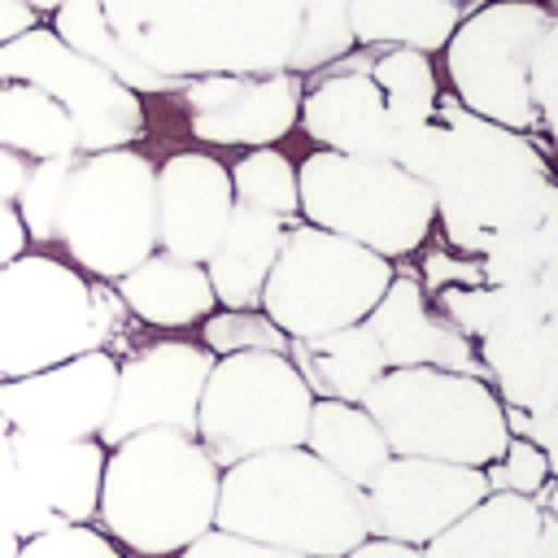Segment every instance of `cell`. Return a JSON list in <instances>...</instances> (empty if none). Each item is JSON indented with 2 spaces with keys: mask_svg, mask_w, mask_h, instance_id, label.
<instances>
[{
  "mask_svg": "<svg viewBox=\"0 0 558 558\" xmlns=\"http://www.w3.org/2000/svg\"><path fill=\"white\" fill-rule=\"evenodd\" d=\"M174 558H305V554H288V549H275V545H262V541H248V536L209 527L205 536H196Z\"/></svg>",
  "mask_w": 558,
  "mask_h": 558,
  "instance_id": "cell-38",
  "label": "cell"
},
{
  "mask_svg": "<svg viewBox=\"0 0 558 558\" xmlns=\"http://www.w3.org/2000/svg\"><path fill=\"white\" fill-rule=\"evenodd\" d=\"M527 96L536 109V135L549 140V153H558V17H549L545 35L532 48Z\"/></svg>",
  "mask_w": 558,
  "mask_h": 558,
  "instance_id": "cell-34",
  "label": "cell"
},
{
  "mask_svg": "<svg viewBox=\"0 0 558 558\" xmlns=\"http://www.w3.org/2000/svg\"><path fill=\"white\" fill-rule=\"evenodd\" d=\"M423 558H558V510L545 497L488 493L427 541Z\"/></svg>",
  "mask_w": 558,
  "mask_h": 558,
  "instance_id": "cell-20",
  "label": "cell"
},
{
  "mask_svg": "<svg viewBox=\"0 0 558 558\" xmlns=\"http://www.w3.org/2000/svg\"><path fill=\"white\" fill-rule=\"evenodd\" d=\"M392 161L432 192L436 227L453 253H484L501 235L536 231L558 179L541 135L484 122L449 92L423 126L397 140Z\"/></svg>",
  "mask_w": 558,
  "mask_h": 558,
  "instance_id": "cell-1",
  "label": "cell"
},
{
  "mask_svg": "<svg viewBox=\"0 0 558 558\" xmlns=\"http://www.w3.org/2000/svg\"><path fill=\"white\" fill-rule=\"evenodd\" d=\"M541 240H545V248H549V262L558 266V179H554V196H549V209H545V218H541Z\"/></svg>",
  "mask_w": 558,
  "mask_h": 558,
  "instance_id": "cell-43",
  "label": "cell"
},
{
  "mask_svg": "<svg viewBox=\"0 0 558 558\" xmlns=\"http://www.w3.org/2000/svg\"><path fill=\"white\" fill-rule=\"evenodd\" d=\"M344 558H423V549H418V545H405V541H392V536L366 532Z\"/></svg>",
  "mask_w": 558,
  "mask_h": 558,
  "instance_id": "cell-39",
  "label": "cell"
},
{
  "mask_svg": "<svg viewBox=\"0 0 558 558\" xmlns=\"http://www.w3.org/2000/svg\"><path fill=\"white\" fill-rule=\"evenodd\" d=\"M192 140L209 148H266L279 144L301 113V74H205L179 87Z\"/></svg>",
  "mask_w": 558,
  "mask_h": 558,
  "instance_id": "cell-17",
  "label": "cell"
},
{
  "mask_svg": "<svg viewBox=\"0 0 558 558\" xmlns=\"http://www.w3.org/2000/svg\"><path fill=\"white\" fill-rule=\"evenodd\" d=\"M74 157H48V161H31V174H26V187L17 196V218L26 227V240L31 244H52L57 240V218H61V201H65V187H70V174H74Z\"/></svg>",
  "mask_w": 558,
  "mask_h": 558,
  "instance_id": "cell-31",
  "label": "cell"
},
{
  "mask_svg": "<svg viewBox=\"0 0 558 558\" xmlns=\"http://www.w3.org/2000/svg\"><path fill=\"white\" fill-rule=\"evenodd\" d=\"M214 353L196 340H157L118 362V384H113V405L100 427V445L113 449L118 440L153 427L170 432H196V405L201 388L209 379Z\"/></svg>",
  "mask_w": 558,
  "mask_h": 558,
  "instance_id": "cell-15",
  "label": "cell"
},
{
  "mask_svg": "<svg viewBox=\"0 0 558 558\" xmlns=\"http://www.w3.org/2000/svg\"><path fill=\"white\" fill-rule=\"evenodd\" d=\"M231 209L227 161L209 148H179L157 161V253L205 266Z\"/></svg>",
  "mask_w": 558,
  "mask_h": 558,
  "instance_id": "cell-18",
  "label": "cell"
},
{
  "mask_svg": "<svg viewBox=\"0 0 558 558\" xmlns=\"http://www.w3.org/2000/svg\"><path fill=\"white\" fill-rule=\"evenodd\" d=\"M366 61H371V48H349L344 57L301 74L296 126L314 140V148L392 161L397 126L388 118L384 87L375 83Z\"/></svg>",
  "mask_w": 558,
  "mask_h": 558,
  "instance_id": "cell-16",
  "label": "cell"
},
{
  "mask_svg": "<svg viewBox=\"0 0 558 558\" xmlns=\"http://www.w3.org/2000/svg\"><path fill=\"white\" fill-rule=\"evenodd\" d=\"M0 148L22 153L26 161H48V157H74L78 153V131L70 113L39 87L31 83H0Z\"/></svg>",
  "mask_w": 558,
  "mask_h": 558,
  "instance_id": "cell-28",
  "label": "cell"
},
{
  "mask_svg": "<svg viewBox=\"0 0 558 558\" xmlns=\"http://www.w3.org/2000/svg\"><path fill=\"white\" fill-rule=\"evenodd\" d=\"M283 235H288V222L257 214V209H240V205L231 209V218L205 262L218 310H257L262 305V288L283 248Z\"/></svg>",
  "mask_w": 558,
  "mask_h": 558,
  "instance_id": "cell-23",
  "label": "cell"
},
{
  "mask_svg": "<svg viewBox=\"0 0 558 558\" xmlns=\"http://www.w3.org/2000/svg\"><path fill=\"white\" fill-rule=\"evenodd\" d=\"M314 392L288 353H227L214 357L196 405V440L218 466L253 453L301 449Z\"/></svg>",
  "mask_w": 558,
  "mask_h": 558,
  "instance_id": "cell-10",
  "label": "cell"
},
{
  "mask_svg": "<svg viewBox=\"0 0 558 558\" xmlns=\"http://www.w3.org/2000/svg\"><path fill=\"white\" fill-rule=\"evenodd\" d=\"M392 275H397V262L344 235H331L323 227L292 222L266 275L257 310L288 340L327 336L362 323L384 296V288L392 283Z\"/></svg>",
  "mask_w": 558,
  "mask_h": 558,
  "instance_id": "cell-9",
  "label": "cell"
},
{
  "mask_svg": "<svg viewBox=\"0 0 558 558\" xmlns=\"http://www.w3.org/2000/svg\"><path fill=\"white\" fill-rule=\"evenodd\" d=\"M488 475V493H519V497H545L549 484V453L527 440V436H510V445L501 449V458L493 466H484Z\"/></svg>",
  "mask_w": 558,
  "mask_h": 558,
  "instance_id": "cell-35",
  "label": "cell"
},
{
  "mask_svg": "<svg viewBox=\"0 0 558 558\" xmlns=\"http://www.w3.org/2000/svg\"><path fill=\"white\" fill-rule=\"evenodd\" d=\"M118 384V357L109 349L78 353L48 371L0 384V423L13 436L35 440H96Z\"/></svg>",
  "mask_w": 558,
  "mask_h": 558,
  "instance_id": "cell-14",
  "label": "cell"
},
{
  "mask_svg": "<svg viewBox=\"0 0 558 558\" xmlns=\"http://www.w3.org/2000/svg\"><path fill=\"white\" fill-rule=\"evenodd\" d=\"M35 26H39V13L26 0H0V44H13Z\"/></svg>",
  "mask_w": 558,
  "mask_h": 558,
  "instance_id": "cell-40",
  "label": "cell"
},
{
  "mask_svg": "<svg viewBox=\"0 0 558 558\" xmlns=\"http://www.w3.org/2000/svg\"><path fill=\"white\" fill-rule=\"evenodd\" d=\"M392 453L458 466H493L510 445V418L497 388L480 375L397 366L362 397Z\"/></svg>",
  "mask_w": 558,
  "mask_h": 558,
  "instance_id": "cell-6",
  "label": "cell"
},
{
  "mask_svg": "<svg viewBox=\"0 0 558 558\" xmlns=\"http://www.w3.org/2000/svg\"><path fill=\"white\" fill-rule=\"evenodd\" d=\"M388 362V371L397 366H436V371H458V375H480L484 379V362L471 336H462L427 296V288L418 283V275L397 270L392 283L384 288V296L375 301V310L362 318Z\"/></svg>",
  "mask_w": 558,
  "mask_h": 558,
  "instance_id": "cell-19",
  "label": "cell"
},
{
  "mask_svg": "<svg viewBox=\"0 0 558 558\" xmlns=\"http://www.w3.org/2000/svg\"><path fill=\"white\" fill-rule=\"evenodd\" d=\"M545 9H549V13H554V17H558V0H545Z\"/></svg>",
  "mask_w": 558,
  "mask_h": 558,
  "instance_id": "cell-47",
  "label": "cell"
},
{
  "mask_svg": "<svg viewBox=\"0 0 558 558\" xmlns=\"http://www.w3.org/2000/svg\"><path fill=\"white\" fill-rule=\"evenodd\" d=\"M17 558H131L96 523H65L17 545Z\"/></svg>",
  "mask_w": 558,
  "mask_h": 558,
  "instance_id": "cell-37",
  "label": "cell"
},
{
  "mask_svg": "<svg viewBox=\"0 0 558 558\" xmlns=\"http://www.w3.org/2000/svg\"><path fill=\"white\" fill-rule=\"evenodd\" d=\"M17 545H22V541H17L13 527L0 519V558H17Z\"/></svg>",
  "mask_w": 558,
  "mask_h": 558,
  "instance_id": "cell-44",
  "label": "cell"
},
{
  "mask_svg": "<svg viewBox=\"0 0 558 558\" xmlns=\"http://www.w3.org/2000/svg\"><path fill=\"white\" fill-rule=\"evenodd\" d=\"M4 78L48 92L70 113L78 131V153L131 148L148 126L144 96L122 87L83 52H74L52 26H35L13 44H0V83Z\"/></svg>",
  "mask_w": 558,
  "mask_h": 558,
  "instance_id": "cell-12",
  "label": "cell"
},
{
  "mask_svg": "<svg viewBox=\"0 0 558 558\" xmlns=\"http://www.w3.org/2000/svg\"><path fill=\"white\" fill-rule=\"evenodd\" d=\"M113 35L166 78L292 70L301 0H100Z\"/></svg>",
  "mask_w": 558,
  "mask_h": 558,
  "instance_id": "cell-2",
  "label": "cell"
},
{
  "mask_svg": "<svg viewBox=\"0 0 558 558\" xmlns=\"http://www.w3.org/2000/svg\"><path fill=\"white\" fill-rule=\"evenodd\" d=\"M13 436V432H9ZM105 445L100 440H35L13 436V462L48 514L52 527L65 523H96L100 480H105Z\"/></svg>",
  "mask_w": 558,
  "mask_h": 558,
  "instance_id": "cell-21",
  "label": "cell"
},
{
  "mask_svg": "<svg viewBox=\"0 0 558 558\" xmlns=\"http://www.w3.org/2000/svg\"><path fill=\"white\" fill-rule=\"evenodd\" d=\"M214 527L305 558H344L371 532L362 493L310 449H270L222 466Z\"/></svg>",
  "mask_w": 558,
  "mask_h": 558,
  "instance_id": "cell-4",
  "label": "cell"
},
{
  "mask_svg": "<svg viewBox=\"0 0 558 558\" xmlns=\"http://www.w3.org/2000/svg\"><path fill=\"white\" fill-rule=\"evenodd\" d=\"M231 196L240 209H257L270 214L279 222H301V192H296V161L266 144V148H244L231 166Z\"/></svg>",
  "mask_w": 558,
  "mask_h": 558,
  "instance_id": "cell-30",
  "label": "cell"
},
{
  "mask_svg": "<svg viewBox=\"0 0 558 558\" xmlns=\"http://www.w3.org/2000/svg\"><path fill=\"white\" fill-rule=\"evenodd\" d=\"M357 493H362L366 527L375 536H392L423 549L449 523H458L475 501L488 497V475L484 466L392 453Z\"/></svg>",
  "mask_w": 558,
  "mask_h": 558,
  "instance_id": "cell-13",
  "label": "cell"
},
{
  "mask_svg": "<svg viewBox=\"0 0 558 558\" xmlns=\"http://www.w3.org/2000/svg\"><path fill=\"white\" fill-rule=\"evenodd\" d=\"M462 13H471V9H484V4H493V0H453Z\"/></svg>",
  "mask_w": 558,
  "mask_h": 558,
  "instance_id": "cell-46",
  "label": "cell"
},
{
  "mask_svg": "<svg viewBox=\"0 0 558 558\" xmlns=\"http://www.w3.org/2000/svg\"><path fill=\"white\" fill-rule=\"evenodd\" d=\"M74 52H83L87 61H96L100 70H109L122 87H131L135 96H179V78H166L157 70H148L135 52H126V44L113 35V26L100 13V0H65L52 22H48Z\"/></svg>",
  "mask_w": 558,
  "mask_h": 558,
  "instance_id": "cell-27",
  "label": "cell"
},
{
  "mask_svg": "<svg viewBox=\"0 0 558 558\" xmlns=\"http://www.w3.org/2000/svg\"><path fill=\"white\" fill-rule=\"evenodd\" d=\"M201 344L214 357H227V353H288V336L262 310H214L201 323Z\"/></svg>",
  "mask_w": 558,
  "mask_h": 558,
  "instance_id": "cell-33",
  "label": "cell"
},
{
  "mask_svg": "<svg viewBox=\"0 0 558 558\" xmlns=\"http://www.w3.org/2000/svg\"><path fill=\"white\" fill-rule=\"evenodd\" d=\"M26 4H31L35 13H48V17H52V13H57V9L65 4V0H26Z\"/></svg>",
  "mask_w": 558,
  "mask_h": 558,
  "instance_id": "cell-45",
  "label": "cell"
},
{
  "mask_svg": "<svg viewBox=\"0 0 558 558\" xmlns=\"http://www.w3.org/2000/svg\"><path fill=\"white\" fill-rule=\"evenodd\" d=\"M353 48L349 39V0H301V44L292 74H310Z\"/></svg>",
  "mask_w": 558,
  "mask_h": 558,
  "instance_id": "cell-32",
  "label": "cell"
},
{
  "mask_svg": "<svg viewBox=\"0 0 558 558\" xmlns=\"http://www.w3.org/2000/svg\"><path fill=\"white\" fill-rule=\"evenodd\" d=\"M288 362L296 366V375L318 401H362L371 384L388 371L366 323L310 336V340H288Z\"/></svg>",
  "mask_w": 558,
  "mask_h": 558,
  "instance_id": "cell-24",
  "label": "cell"
},
{
  "mask_svg": "<svg viewBox=\"0 0 558 558\" xmlns=\"http://www.w3.org/2000/svg\"><path fill=\"white\" fill-rule=\"evenodd\" d=\"M222 466L196 436L153 427L105 453L96 527L131 558H174L214 527Z\"/></svg>",
  "mask_w": 558,
  "mask_h": 558,
  "instance_id": "cell-3",
  "label": "cell"
},
{
  "mask_svg": "<svg viewBox=\"0 0 558 558\" xmlns=\"http://www.w3.org/2000/svg\"><path fill=\"white\" fill-rule=\"evenodd\" d=\"M113 296L122 301L126 314H135L140 323L148 327H161V331H187V327H201L214 310H218V296L209 288V275L205 266L196 262H179L170 253H153L144 257L135 270H126L118 283H109Z\"/></svg>",
  "mask_w": 558,
  "mask_h": 558,
  "instance_id": "cell-22",
  "label": "cell"
},
{
  "mask_svg": "<svg viewBox=\"0 0 558 558\" xmlns=\"http://www.w3.org/2000/svg\"><path fill=\"white\" fill-rule=\"evenodd\" d=\"M301 222L344 235L388 262L418 253L436 231L432 192L397 161L314 148L296 161Z\"/></svg>",
  "mask_w": 558,
  "mask_h": 558,
  "instance_id": "cell-8",
  "label": "cell"
},
{
  "mask_svg": "<svg viewBox=\"0 0 558 558\" xmlns=\"http://www.w3.org/2000/svg\"><path fill=\"white\" fill-rule=\"evenodd\" d=\"M458 22L462 9L453 0H349L353 48H414L436 57Z\"/></svg>",
  "mask_w": 558,
  "mask_h": 558,
  "instance_id": "cell-25",
  "label": "cell"
},
{
  "mask_svg": "<svg viewBox=\"0 0 558 558\" xmlns=\"http://www.w3.org/2000/svg\"><path fill=\"white\" fill-rule=\"evenodd\" d=\"M301 449H310L323 466H331L353 488H362L392 458L384 432L375 427L362 401H318V397L310 405V427Z\"/></svg>",
  "mask_w": 558,
  "mask_h": 558,
  "instance_id": "cell-26",
  "label": "cell"
},
{
  "mask_svg": "<svg viewBox=\"0 0 558 558\" xmlns=\"http://www.w3.org/2000/svg\"><path fill=\"white\" fill-rule=\"evenodd\" d=\"M65 262L87 279L118 283L157 253V161L131 148L78 153L57 240Z\"/></svg>",
  "mask_w": 558,
  "mask_h": 558,
  "instance_id": "cell-7",
  "label": "cell"
},
{
  "mask_svg": "<svg viewBox=\"0 0 558 558\" xmlns=\"http://www.w3.org/2000/svg\"><path fill=\"white\" fill-rule=\"evenodd\" d=\"M26 174H31V161L22 153H9L0 148V201L4 205H17L22 187H26Z\"/></svg>",
  "mask_w": 558,
  "mask_h": 558,
  "instance_id": "cell-41",
  "label": "cell"
},
{
  "mask_svg": "<svg viewBox=\"0 0 558 558\" xmlns=\"http://www.w3.org/2000/svg\"><path fill=\"white\" fill-rule=\"evenodd\" d=\"M549 17L554 13L545 9V0H493L462 13L458 31L440 48L449 96L484 122L536 135L527 65Z\"/></svg>",
  "mask_w": 558,
  "mask_h": 558,
  "instance_id": "cell-11",
  "label": "cell"
},
{
  "mask_svg": "<svg viewBox=\"0 0 558 558\" xmlns=\"http://www.w3.org/2000/svg\"><path fill=\"white\" fill-rule=\"evenodd\" d=\"M122 301L52 253H22L0 266V384L105 349Z\"/></svg>",
  "mask_w": 558,
  "mask_h": 558,
  "instance_id": "cell-5",
  "label": "cell"
},
{
  "mask_svg": "<svg viewBox=\"0 0 558 558\" xmlns=\"http://www.w3.org/2000/svg\"><path fill=\"white\" fill-rule=\"evenodd\" d=\"M26 244H31V240H26V227H22L17 209L0 201V266H9L13 257H22Z\"/></svg>",
  "mask_w": 558,
  "mask_h": 558,
  "instance_id": "cell-42",
  "label": "cell"
},
{
  "mask_svg": "<svg viewBox=\"0 0 558 558\" xmlns=\"http://www.w3.org/2000/svg\"><path fill=\"white\" fill-rule=\"evenodd\" d=\"M0 519L13 527L17 541H31V536H39V532H52L48 514L35 506L26 480H22L17 462H13V436H9L4 423H0Z\"/></svg>",
  "mask_w": 558,
  "mask_h": 558,
  "instance_id": "cell-36",
  "label": "cell"
},
{
  "mask_svg": "<svg viewBox=\"0 0 558 558\" xmlns=\"http://www.w3.org/2000/svg\"><path fill=\"white\" fill-rule=\"evenodd\" d=\"M366 70L384 87L397 140L432 118V109L440 100V83H436V70H432L427 52H414V48H371Z\"/></svg>",
  "mask_w": 558,
  "mask_h": 558,
  "instance_id": "cell-29",
  "label": "cell"
}]
</instances>
